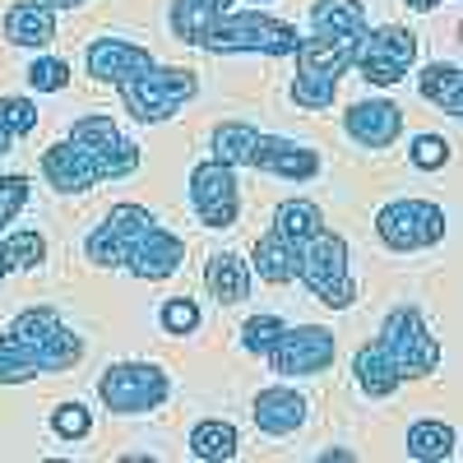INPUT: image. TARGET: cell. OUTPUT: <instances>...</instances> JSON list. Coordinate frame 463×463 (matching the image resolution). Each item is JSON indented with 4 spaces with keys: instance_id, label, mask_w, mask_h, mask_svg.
<instances>
[{
    "instance_id": "1",
    "label": "cell",
    "mask_w": 463,
    "mask_h": 463,
    "mask_svg": "<svg viewBox=\"0 0 463 463\" xmlns=\"http://www.w3.org/2000/svg\"><path fill=\"white\" fill-rule=\"evenodd\" d=\"M357 37H334V33H316L297 43V80H292V102L306 111H325L334 102L338 74L353 65Z\"/></svg>"
},
{
    "instance_id": "2",
    "label": "cell",
    "mask_w": 463,
    "mask_h": 463,
    "mask_svg": "<svg viewBox=\"0 0 463 463\" xmlns=\"http://www.w3.org/2000/svg\"><path fill=\"white\" fill-rule=\"evenodd\" d=\"M297 279L311 288V297H320L334 311H347L357 297V283H353V269H347V241L334 237V232H316L297 246Z\"/></svg>"
},
{
    "instance_id": "3",
    "label": "cell",
    "mask_w": 463,
    "mask_h": 463,
    "mask_svg": "<svg viewBox=\"0 0 463 463\" xmlns=\"http://www.w3.org/2000/svg\"><path fill=\"white\" fill-rule=\"evenodd\" d=\"M116 89H121L135 121L158 126V121H167V116H176V107H185L190 98H195V74L181 70V65H153L148 61L144 70H135L130 80H121Z\"/></svg>"
},
{
    "instance_id": "4",
    "label": "cell",
    "mask_w": 463,
    "mask_h": 463,
    "mask_svg": "<svg viewBox=\"0 0 463 463\" xmlns=\"http://www.w3.org/2000/svg\"><path fill=\"white\" fill-rule=\"evenodd\" d=\"M297 28L274 19V14H237L227 10L222 19H213V28L204 33V52H260V56H292L297 52Z\"/></svg>"
},
{
    "instance_id": "5",
    "label": "cell",
    "mask_w": 463,
    "mask_h": 463,
    "mask_svg": "<svg viewBox=\"0 0 463 463\" xmlns=\"http://www.w3.org/2000/svg\"><path fill=\"white\" fill-rule=\"evenodd\" d=\"M10 334L19 338V347L33 357V366H37V371H70L74 362L84 357L80 334H70V329H65V320L52 311V306L24 311V316L10 325Z\"/></svg>"
},
{
    "instance_id": "6",
    "label": "cell",
    "mask_w": 463,
    "mask_h": 463,
    "mask_svg": "<svg viewBox=\"0 0 463 463\" xmlns=\"http://www.w3.org/2000/svg\"><path fill=\"white\" fill-rule=\"evenodd\" d=\"M380 343H384V353L394 357V366H399L403 380L431 375V371L440 366V343H436V334L427 329L421 311H412V306H399V311H390V320H384V329H380Z\"/></svg>"
},
{
    "instance_id": "7",
    "label": "cell",
    "mask_w": 463,
    "mask_h": 463,
    "mask_svg": "<svg viewBox=\"0 0 463 463\" xmlns=\"http://www.w3.org/2000/svg\"><path fill=\"white\" fill-rule=\"evenodd\" d=\"M417 61V37L399 24H384L375 33H362L357 37V52H353V65L362 70V80L375 84V89H390L399 84L403 74L412 70Z\"/></svg>"
},
{
    "instance_id": "8",
    "label": "cell",
    "mask_w": 463,
    "mask_h": 463,
    "mask_svg": "<svg viewBox=\"0 0 463 463\" xmlns=\"http://www.w3.org/2000/svg\"><path fill=\"white\" fill-rule=\"evenodd\" d=\"M70 144L93 163L98 181L130 176V172L139 167V148H135L121 130H116L111 116H80V121L70 126Z\"/></svg>"
},
{
    "instance_id": "9",
    "label": "cell",
    "mask_w": 463,
    "mask_h": 463,
    "mask_svg": "<svg viewBox=\"0 0 463 463\" xmlns=\"http://www.w3.org/2000/svg\"><path fill=\"white\" fill-rule=\"evenodd\" d=\"M167 390H172L167 375L148 362H116L98 380V394L111 412H153V408H163Z\"/></svg>"
},
{
    "instance_id": "10",
    "label": "cell",
    "mask_w": 463,
    "mask_h": 463,
    "mask_svg": "<svg viewBox=\"0 0 463 463\" xmlns=\"http://www.w3.org/2000/svg\"><path fill=\"white\" fill-rule=\"evenodd\" d=\"M375 232L390 250H421L445 237V213L427 200H394L375 213Z\"/></svg>"
},
{
    "instance_id": "11",
    "label": "cell",
    "mask_w": 463,
    "mask_h": 463,
    "mask_svg": "<svg viewBox=\"0 0 463 463\" xmlns=\"http://www.w3.org/2000/svg\"><path fill=\"white\" fill-rule=\"evenodd\" d=\"M190 204H195L204 227H232L241 213V195H237V176L227 163L209 158L190 172Z\"/></svg>"
},
{
    "instance_id": "12",
    "label": "cell",
    "mask_w": 463,
    "mask_h": 463,
    "mask_svg": "<svg viewBox=\"0 0 463 463\" xmlns=\"http://www.w3.org/2000/svg\"><path fill=\"white\" fill-rule=\"evenodd\" d=\"M269 366L279 375H320L334 362V334L320 325H301V329H283L279 343L269 347Z\"/></svg>"
},
{
    "instance_id": "13",
    "label": "cell",
    "mask_w": 463,
    "mask_h": 463,
    "mask_svg": "<svg viewBox=\"0 0 463 463\" xmlns=\"http://www.w3.org/2000/svg\"><path fill=\"white\" fill-rule=\"evenodd\" d=\"M153 227V213L139 209V204H116L107 213V222L89 237V260L102 264V269H116V264H126L130 250L139 246V237Z\"/></svg>"
},
{
    "instance_id": "14",
    "label": "cell",
    "mask_w": 463,
    "mask_h": 463,
    "mask_svg": "<svg viewBox=\"0 0 463 463\" xmlns=\"http://www.w3.org/2000/svg\"><path fill=\"white\" fill-rule=\"evenodd\" d=\"M181 255H185V246H181V237H172L167 227H158L153 222L144 237H139V246L130 250V260H126V269L135 279H148V283H163V279H172L176 269H181Z\"/></svg>"
},
{
    "instance_id": "15",
    "label": "cell",
    "mask_w": 463,
    "mask_h": 463,
    "mask_svg": "<svg viewBox=\"0 0 463 463\" xmlns=\"http://www.w3.org/2000/svg\"><path fill=\"white\" fill-rule=\"evenodd\" d=\"M343 126H347V135H353L357 144H366V148H390V144L399 139V130H403V111H399L394 102L375 98V102L347 107Z\"/></svg>"
},
{
    "instance_id": "16",
    "label": "cell",
    "mask_w": 463,
    "mask_h": 463,
    "mask_svg": "<svg viewBox=\"0 0 463 463\" xmlns=\"http://www.w3.org/2000/svg\"><path fill=\"white\" fill-rule=\"evenodd\" d=\"M250 167H260V172H269V176H283V181H311V176L320 172V158H316L311 148L292 144V139L260 135V144H255V163H250Z\"/></svg>"
},
{
    "instance_id": "17",
    "label": "cell",
    "mask_w": 463,
    "mask_h": 463,
    "mask_svg": "<svg viewBox=\"0 0 463 463\" xmlns=\"http://www.w3.org/2000/svg\"><path fill=\"white\" fill-rule=\"evenodd\" d=\"M153 56L135 43H126V37H98V43L89 47V74L102 84H121L130 80L135 70H144Z\"/></svg>"
},
{
    "instance_id": "18",
    "label": "cell",
    "mask_w": 463,
    "mask_h": 463,
    "mask_svg": "<svg viewBox=\"0 0 463 463\" xmlns=\"http://www.w3.org/2000/svg\"><path fill=\"white\" fill-rule=\"evenodd\" d=\"M43 176H47L56 190H65V195H84V190L98 185L93 163H89L70 139H61V144H52V148L43 153Z\"/></svg>"
},
{
    "instance_id": "19",
    "label": "cell",
    "mask_w": 463,
    "mask_h": 463,
    "mask_svg": "<svg viewBox=\"0 0 463 463\" xmlns=\"http://www.w3.org/2000/svg\"><path fill=\"white\" fill-rule=\"evenodd\" d=\"M255 427L264 436H288L297 431L301 421H306V399L297 390H288V384H274V390H260L255 394Z\"/></svg>"
},
{
    "instance_id": "20",
    "label": "cell",
    "mask_w": 463,
    "mask_h": 463,
    "mask_svg": "<svg viewBox=\"0 0 463 463\" xmlns=\"http://www.w3.org/2000/svg\"><path fill=\"white\" fill-rule=\"evenodd\" d=\"M353 371H357V384L371 394V399H384V394H394L399 390V366H394V357L384 353V343L380 338H371L366 347H357V362H353Z\"/></svg>"
},
{
    "instance_id": "21",
    "label": "cell",
    "mask_w": 463,
    "mask_h": 463,
    "mask_svg": "<svg viewBox=\"0 0 463 463\" xmlns=\"http://www.w3.org/2000/svg\"><path fill=\"white\" fill-rule=\"evenodd\" d=\"M5 37L19 47H47L56 37V19H52L47 5H37V0H19L5 14Z\"/></svg>"
},
{
    "instance_id": "22",
    "label": "cell",
    "mask_w": 463,
    "mask_h": 463,
    "mask_svg": "<svg viewBox=\"0 0 463 463\" xmlns=\"http://www.w3.org/2000/svg\"><path fill=\"white\" fill-rule=\"evenodd\" d=\"M204 283H209V292L218 297V301H241L246 292H250V269H246V260L241 255H232V250H222V255H213L209 264H204Z\"/></svg>"
},
{
    "instance_id": "23",
    "label": "cell",
    "mask_w": 463,
    "mask_h": 463,
    "mask_svg": "<svg viewBox=\"0 0 463 463\" xmlns=\"http://www.w3.org/2000/svg\"><path fill=\"white\" fill-rule=\"evenodd\" d=\"M250 264H255V274H260L264 283H288V279H297V246L283 241L279 232H269V237L255 241Z\"/></svg>"
},
{
    "instance_id": "24",
    "label": "cell",
    "mask_w": 463,
    "mask_h": 463,
    "mask_svg": "<svg viewBox=\"0 0 463 463\" xmlns=\"http://www.w3.org/2000/svg\"><path fill=\"white\" fill-rule=\"evenodd\" d=\"M232 10V0H176V10H172V28L181 43H204V33L213 28V19H222Z\"/></svg>"
},
{
    "instance_id": "25",
    "label": "cell",
    "mask_w": 463,
    "mask_h": 463,
    "mask_svg": "<svg viewBox=\"0 0 463 463\" xmlns=\"http://www.w3.org/2000/svg\"><path fill=\"white\" fill-rule=\"evenodd\" d=\"M311 24H316V33L362 37L366 33V5H362V0H316Z\"/></svg>"
},
{
    "instance_id": "26",
    "label": "cell",
    "mask_w": 463,
    "mask_h": 463,
    "mask_svg": "<svg viewBox=\"0 0 463 463\" xmlns=\"http://www.w3.org/2000/svg\"><path fill=\"white\" fill-rule=\"evenodd\" d=\"M421 98L436 102L445 116H458L463 111V74L458 65H431V70H421V80H417Z\"/></svg>"
},
{
    "instance_id": "27",
    "label": "cell",
    "mask_w": 463,
    "mask_h": 463,
    "mask_svg": "<svg viewBox=\"0 0 463 463\" xmlns=\"http://www.w3.org/2000/svg\"><path fill=\"white\" fill-rule=\"evenodd\" d=\"M255 144H260V130L246 126V121H227L213 130V158L227 163V167H250L255 163Z\"/></svg>"
},
{
    "instance_id": "28",
    "label": "cell",
    "mask_w": 463,
    "mask_h": 463,
    "mask_svg": "<svg viewBox=\"0 0 463 463\" xmlns=\"http://www.w3.org/2000/svg\"><path fill=\"white\" fill-rule=\"evenodd\" d=\"M408 454L417 463H440L454 454V427L445 421H412L408 427Z\"/></svg>"
},
{
    "instance_id": "29",
    "label": "cell",
    "mask_w": 463,
    "mask_h": 463,
    "mask_svg": "<svg viewBox=\"0 0 463 463\" xmlns=\"http://www.w3.org/2000/svg\"><path fill=\"white\" fill-rule=\"evenodd\" d=\"M320 227H325V218H320V209L311 200H288L274 213V232H279L283 241H292V246H301L306 237H316Z\"/></svg>"
},
{
    "instance_id": "30",
    "label": "cell",
    "mask_w": 463,
    "mask_h": 463,
    "mask_svg": "<svg viewBox=\"0 0 463 463\" xmlns=\"http://www.w3.org/2000/svg\"><path fill=\"white\" fill-rule=\"evenodd\" d=\"M190 454L204 458V463H222L237 454V427H227V421H200L195 431H190Z\"/></svg>"
},
{
    "instance_id": "31",
    "label": "cell",
    "mask_w": 463,
    "mask_h": 463,
    "mask_svg": "<svg viewBox=\"0 0 463 463\" xmlns=\"http://www.w3.org/2000/svg\"><path fill=\"white\" fill-rule=\"evenodd\" d=\"M47 255V241L37 237V232H14V237L0 246V260H5V269H37Z\"/></svg>"
},
{
    "instance_id": "32",
    "label": "cell",
    "mask_w": 463,
    "mask_h": 463,
    "mask_svg": "<svg viewBox=\"0 0 463 463\" xmlns=\"http://www.w3.org/2000/svg\"><path fill=\"white\" fill-rule=\"evenodd\" d=\"M33 375H37L33 357L19 347V338L5 329V334H0V384H19V380H33Z\"/></svg>"
},
{
    "instance_id": "33",
    "label": "cell",
    "mask_w": 463,
    "mask_h": 463,
    "mask_svg": "<svg viewBox=\"0 0 463 463\" xmlns=\"http://www.w3.org/2000/svg\"><path fill=\"white\" fill-rule=\"evenodd\" d=\"M283 329H288V325H283L279 316H250V320L241 325V343L250 347V353H260V357H264L269 347L279 343V334H283Z\"/></svg>"
},
{
    "instance_id": "34",
    "label": "cell",
    "mask_w": 463,
    "mask_h": 463,
    "mask_svg": "<svg viewBox=\"0 0 463 463\" xmlns=\"http://www.w3.org/2000/svg\"><path fill=\"white\" fill-rule=\"evenodd\" d=\"M89 427H93V417H89V408H80V403H65V408L52 412V431L65 436V440H84Z\"/></svg>"
},
{
    "instance_id": "35",
    "label": "cell",
    "mask_w": 463,
    "mask_h": 463,
    "mask_svg": "<svg viewBox=\"0 0 463 463\" xmlns=\"http://www.w3.org/2000/svg\"><path fill=\"white\" fill-rule=\"evenodd\" d=\"M0 126H5L10 135H28L37 126V107L28 98H5L0 102Z\"/></svg>"
},
{
    "instance_id": "36",
    "label": "cell",
    "mask_w": 463,
    "mask_h": 463,
    "mask_svg": "<svg viewBox=\"0 0 463 463\" xmlns=\"http://www.w3.org/2000/svg\"><path fill=\"white\" fill-rule=\"evenodd\" d=\"M408 158H412V167H421V172H436V167L449 163V144L436 139V135H421V139L408 148Z\"/></svg>"
},
{
    "instance_id": "37",
    "label": "cell",
    "mask_w": 463,
    "mask_h": 463,
    "mask_svg": "<svg viewBox=\"0 0 463 463\" xmlns=\"http://www.w3.org/2000/svg\"><path fill=\"white\" fill-rule=\"evenodd\" d=\"M28 204V176H0V227L14 222Z\"/></svg>"
},
{
    "instance_id": "38",
    "label": "cell",
    "mask_w": 463,
    "mask_h": 463,
    "mask_svg": "<svg viewBox=\"0 0 463 463\" xmlns=\"http://www.w3.org/2000/svg\"><path fill=\"white\" fill-rule=\"evenodd\" d=\"M28 84H33V89H43V93H56V89L70 84V65H65V61H52V56H47V61H37V65L28 70Z\"/></svg>"
},
{
    "instance_id": "39",
    "label": "cell",
    "mask_w": 463,
    "mask_h": 463,
    "mask_svg": "<svg viewBox=\"0 0 463 463\" xmlns=\"http://www.w3.org/2000/svg\"><path fill=\"white\" fill-rule=\"evenodd\" d=\"M195 325H200L195 301H167V306H163V329H167V334H190Z\"/></svg>"
},
{
    "instance_id": "40",
    "label": "cell",
    "mask_w": 463,
    "mask_h": 463,
    "mask_svg": "<svg viewBox=\"0 0 463 463\" xmlns=\"http://www.w3.org/2000/svg\"><path fill=\"white\" fill-rule=\"evenodd\" d=\"M37 5H47V10H65V5H84V0H37Z\"/></svg>"
},
{
    "instance_id": "41",
    "label": "cell",
    "mask_w": 463,
    "mask_h": 463,
    "mask_svg": "<svg viewBox=\"0 0 463 463\" xmlns=\"http://www.w3.org/2000/svg\"><path fill=\"white\" fill-rule=\"evenodd\" d=\"M10 139H14V135H10L5 126H0V153H10Z\"/></svg>"
},
{
    "instance_id": "42",
    "label": "cell",
    "mask_w": 463,
    "mask_h": 463,
    "mask_svg": "<svg viewBox=\"0 0 463 463\" xmlns=\"http://www.w3.org/2000/svg\"><path fill=\"white\" fill-rule=\"evenodd\" d=\"M412 10H431V5H440V0H408Z\"/></svg>"
}]
</instances>
